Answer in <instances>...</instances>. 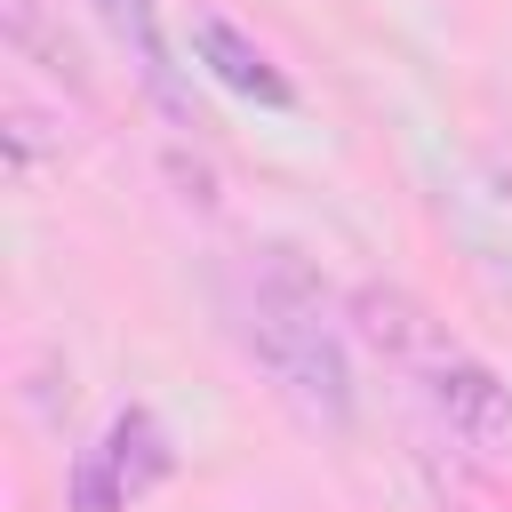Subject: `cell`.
<instances>
[{
	"label": "cell",
	"instance_id": "cell-3",
	"mask_svg": "<svg viewBox=\"0 0 512 512\" xmlns=\"http://www.w3.org/2000/svg\"><path fill=\"white\" fill-rule=\"evenodd\" d=\"M152 480H168V432H160L144 408H128V416H112L104 440L72 464V512H128Z\"/></svg>",
	"mask_w": 512,
	"mask_h": 512
},
{
	"label": "cell",
	"instance_id": "cell-5",
	"mask_svg": "<svg viewBox=\"0 0 512 512\" xmlns=\"http://www.w3.org/2000/svg\"><path fill=\"white\" fill-rule=\"evenodd\" d=\"M96 24L120 40V56L136 64V88L152 96V112L168 128H192V96H184V72L168 56V32H160V0H88Z\"/></svg>",
	"mask_w": 512,
	"mask_h": 512
},
{
	"label": "cell",
	"instance_id": "cell-1",
	"mask_svg": "<svg viewBox=\"0 0 512 512\" xmlns=\"http://www.w3.org/2000/svg\"><path fill=\"white\" fill-rule=\"evenodd\" d=\"M240 336H248V360L272 376V392L312 432H344L352 424V352H344V328L328 320V296L304 272V256L264 248L248 264Z\"/></svg>",
	"mask_w": 512,
	"mask_h": 512
},
{
	"label": "cell",
	"instance_id": "cell-6",
	"mask_svg": "<svg viewBox=\"0 0 512 512\" xmlns=\"http://www.w3.org/2000/svg\"><path fill=\"white\" fill-rule=\"evenodd\" d=\"M192 48H200L208 80H224L232 96H248V104H264V112H288V104H296L288 72H280V64H272L232 16H200V24H192Z\"/></svg>",
	"mask_w": 512,
	"mask_h": 512
},
{
	"label": "cell",
	"instance_id": "cell-2",
	"mask_svg": "<svg viewBox=\"0 0 512 512\" xmlns=\"http://www.w3.org/2000/svg\"><path fill=\"white\" fill-rule=\"evenodd\" d=\"M360 312H368V320H360L368 344L400 368V384L416 392V408L432 416L440 440H456V448H472V456H512V392H504L472 352H456L408 296L368 288Z\"/></svg>",
	"mask_w": 512,
	"mask_h": 512
},
{
	"label": "cell",
	"instance_id": "cell-4",
	"mask_svg": "<svg viewBox=\"0 0 512 512\" xmlns=\"http://www.w3.org/2000/svg\"><path fill=\"white\" fill-rule=\"evenodd\" d=\"M440 216L456 224V240L472 248L480 280L496 296H512V168L496 160H456L440 176Z\"/></svg>",
	"mask_w": 512,
	"mask_h": 512
}]
</instances>
